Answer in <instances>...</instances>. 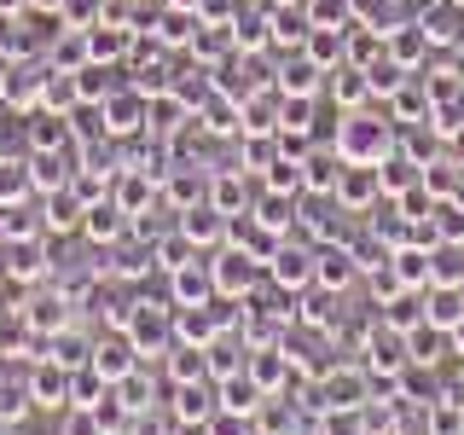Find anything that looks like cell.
<instances>
[{
    "instance_id": "6da1fadb",
    "label": "cell",
    "mask_w": 464,
    "mask_h": 435,
    "mask_svg": "<svg viewBox=\"0 0 464 435\" xmlns=\"http://www.w3.org/2000/svg\"><path fill=\"white\" fill-rule=\"evenodd\" d=\"M337 151H343V163H383V157H395V122L348 111L337 122Z\"/></svg>"
},
{
    "instance_id": "7a4b0ae2",
    "label": "cell",
    "mask_w": 464,
    "mask_h": 435,
    "mask_svg": "<svg viewBox=\"0 0 464 435\" xmlns=\"http://www.w3.org/2000/svg\"><path fill=\"white\" fill-rule=\"evenodd\" d=\"M209 267H215V290H221V296H238V302H244V296L261 285V261H256L250 250H238V244H232V250H221Z\"/></svg>"
},
{
    "instance_id": "3957f363",
    "label": "cell",
    "mask_w": 464,
    "mask_h": 435,
    "mask_svg": "<svg viewBox=\"0 0 464 435\" xmlns=\"http://www.w3.org/2000/svg\"><path fill=\"white\" fill-rule=\"evenodd\" d=\"M128 337H134L140 360H169V348H174V319H169V308H145V302H140Z\"/></svg>"
},
{
    "instance_id": "277c9868",
    "label": "cell",
    "mask_w": 464,
    "mask_h": 435,
    "mask_svg": "<svg viewBox=\"0 0 464 435\" xmlns=\"http://www.w3.org/2000/svg\"><path fill=\"white\" fill-rule=\"evenodd\" d=\"M99 111H105V134H116V140L145 134V128H151V122H145V116H151V99H145L140 87H122V93H111Z\"/></svg>"
},
{
    "instance_id": "5b68a950",
    "label": "cell",
    "mask_w": 464,
    "mask_h": 435,
    "mask_svg": "<svg viewBox=\"0 0 464 435\" xmlns=\"http://www.w3.org/2000/svg\"><path fill=\"white\" fill-rule=\"evenodd\" d=\"M377 198H383L377 163H343V180H337V192H331V203H337V209H372Z\"/></svg>"
},
{
    "instance_id": "8992f818",
    "label": "cell",
    "mask_w": 464,
    "mask_h": 435,
    "mask_svg": "<svg viewBox=\"0 0 464 435\" xmlns=\"http://www.w3.org/2000/svg\"><path fill=\"white\" fill-rule=\"evenodd\" d=\"M29 383V401H35V412H64L70 406V366H58V360L41 354V366L24 377Z\"/></svg>"
},
{
    "instance_id": "52a82bcc",
    "label": "cell",
    "mask_w": 464,
    "mask_h": 435,
    "mask_svg": "<svg viewBox=\"0 0 464 435\" xmlns=\"http://www.w3.org/2000/svg\"><path fill=\"white\" fill-rule=\"evenodd\" d=\"M24 325L35 331V337H58L64 325H76V314H70V296H64V290H35V296L24 302Z\"/></svg>"
},
{
    "instance_id": "ba28073f",
    "label": "cell",
    "mask_w": 464,
    "mask_h": 435,
    "mask_svg": "<svg viewBox=\"0 0 464 435\" xmlns=\"http://www.w3.org/2000/svg\"><path fill=\"white\" fill-rule=\"evenodd\" d=\"M134 366H140V348H134V337H128V331H105V337H93V372H99V377L122 383Z\"/></svg>"
},
{
    "instance_id": "9c48e42d",
    "label": "cell",
    "mask_w": 464,
    "mask_h": 435,
    "mask_svg": "<svg viewBox=\"0 0 464 435\" xmlns=\"http://www.w3.org/2000/svg\"><path fill=\"white\" fill-rule=\"evenodd\" d=\"M169 290H174V308H209L221 290H215V267L203 261H186V267L169 273Z\"/></svg>"
},
{
    "instance_id": "30bf717a",
    "label": "cell",
    "mask_w": 464,
    "mask_h": 435,
    "mask_svg": "<svg viewBox=\"0 0 464 435\" xmlns=\"http://www.w3.org/2000/svg\"><path fill=\"white\" fill-rule=\"evenodd\" d=\"M41 87H47V64H6V82H0V111L41 105Z\"/></svg>"
},
{
    "instance_id": "8fae6325",
    "label": "cell",
    "mask_w": 464,
    "mask_h": 435,
    "mask_svg": "<svg viewBox=\"0 0 464 435\" xmlns=\"http://www.w3.org/2000/svg\"><path fill=\"white\" fill-rule=\"evenodd\" d=\"M354 279H360V261L348 244H319L314 250V285L319 290H348Z\"/></svg>"
},
{
    "instance_id": "7c38bea8",
    "label": "cell",
    "mask_w": 464,
    "mask_h": 435,
    "mask_svg": "<svg viewBox=\"0 0 464 435\" xmlns=\"http://www.w3.org/2000/svg\"><path fill=\"white\" fill-rule=\"evenodd\" d=\"M169 401H174V406H169L174 424H209L215 406H221V395L209 389V377H203V383H174V395H169Z\"/></svg>"
},
{
    "instance_id": "4fadbf2b",
    "label": "cell",
    "mask_w": 464,
    "mask_h": 435,
    "mask_svg": "<svg viewBox=\"0 0 464 435\" xmlns=\"http://www.w3.org/2000/svg\"><path fill=\"white\" fill-rule=\"evenodd\" d=\"M6 273L18 285H35L41 273H53V261H47V232H35V238H12L6 244Z\"/></svg>"
},
{
    "instance_id": "5bb4252c",
    "label": "cell",
    "mask_w": 464,
    "mask_h": 435,
    "mask_svg": "<svg viewBox=\"0 0 464 435\" xmlns=\"http://www.w3.org/2000/svg\"><path fill=\"white\" fill-rule=\"evenodd\" d=\"M128 221H134V215H128L116 198H93L87 203V221H82V238L87 244H116L128 232Z\"/></svg>"
},
{
    "instance_id": "9a60e30c",
    "label": "cell",
    "mask_w": 464,
    "mask_h": 435,
    "mask_svg": "<svg viewBox=\"0 0 464 435\" xmlns=\"http://www.w3.org/2000/svg\"><path fill=\"white\" fill-rule=\"evenodd\" d=\"M319 76H325V70H319L308 53H290L285 64H279V82H273V87H279L285 99H319V93H325V82H319Z\"/></svg>"
},
{
    "instance_id": "2e32d148",
    "label": "cell",
    "mask_w": 464,
    "mask_h": 435,
    "mask_svg": "<svg viewBox=\"0 0 464 435\" xmlns=\"http://www.w3.org/2000/svg\"><path fill=\"white\" fill-rule=\"evenodd\" d=\"M267 279L279 290H308L314 285V250H290V244H279L267 261Z\"/></svg>"
},
{
    "instance_id": "e0dca14e",
    "label": "cell",
    "mask_w": 464,
    "mask_h": 435,
    "mask_svg": "<svg viewBox=\"0 0 464 435\" xmlns=\"http://www.w3.org/2000/svg\"><path fill=\"white\" fill-rule=\"evenodd\" d=\"M180 232L198 244V250H209V244H221L232 232V221L215 209V203H192V209H180Z\"/></svg>"
},
{
    "instance_id": "ac0fdd59",
    "label": "cell",
    "mask_w": 464,
    "mask_h": 435,
    "mask_svg": "<svg viewBox=\"0 0 464 435\" xmlns=\"http://www.w3.org/2000/svg\"><path fill=\"white\" fill-rule=\"evenodd\" d=\"M47 64L64 70V76H76V70L93 64V41H87V29H58L53 47H47Z\"/></svg>"
},
{
    "instance_id": "d6986e66",
    "label": "cell",
    "mask_w": 464,
    "mask_h": 435,
    "mask_svg": "<svg viewBox=\"0 0 464 435\" xmlns=\"http://www.w3.org/2000/svg\"><path fill=\"white\" fill-rule=\"evenodd\" d=\"M337 180H343V151H337V145H331V151H308V157H302V192H337Z\"/></svg>"
},
{
    "instance_id": "ffe728a7",
    "label": "cell",
    "mask_w": 464,
    "mask_h": 435,
    "mask_svg": "<svg viewBox=\"0 0 464 435\" xmlns=\"http://www.w3.org/2000/svg\"><path fill=\"white\" fill-rule=\"evenodd\" d=\"M389 58L401 70H418L430 58V29L424 24H389Z\"/></svg>"
},
{
    "instance_id": "44dd1931",
    "label": "cell",
    "mask_w": 464,
    "mask_h": 435,
    "mask_svg": "<svg viewBox=\"0 0 464 435\" xmlns=\"http://www.w3.org/2000/svg\"><path fill=\"white\" fill-rule=\"evenodd\" d=\"M325 93L337 99L343 111H360V105L372 99V76H366L360 64H337V70H331V82H325Z\"/></svg>"
},
{
    "instance_id": "7402d4cb",
    "label": "cell",
    "mask_w": 464,
    "mask_h": 435,
    "mask_svg": "<svg viewBox=\"0 0 464 435\" xmlns=\"http://www.w3.org/2000/svg\"><path fill=\"white\" fill-rule=\"evenodd\" d=\"M209 203L227 215V221L250 215V186H244V169H232V174H215V180H209Z\"/></svg>"
},
{
    "instance_id": "603a6c76",
    "label": "cell",
    "mask_w": 464,
    "mask_h": 435,
    "mask_svg": "<svg viewBox=\"0 0 464 435\" xmlns=\"http://www.w3.org/2000/svg\"><path fill=\"white\" fill-rule=\"evenodd\" d=\"M430 290H464V244H430Z\"/></svg>"
},
{
    "instance_id": "cb8c5ba5",
    "label": "cell",
    "mask_w": 464,
    "mask_h": 435,
    "mask_svg": "<svg viewBox=\"0 0 464 435\" xmlns=\"http://www.w3.org/2000/svg\"><path fill=\"white\" fill-rule=\"evenodd\" d=\"M215 395H221V406H232V412H261V401H267V389H261L256 383V377H250V366H244V372H232V377H221V389H215Z\"/></svg>"
},
{
    "instance_id": "d4e9b609",
    "label": "cell",
    "mask_w": 464,
    "mask_h": 435,
    "mask_svg": "<svg viewBox=\"0 0 464 435\" xmlns=\"http://www.w3.org/2000/svg\"><path fill=\"white\" fill-rule=\"evenodd\" d=\"M406 348H412V366H441V354H453V331L424 319L418 331H406Z\"/></svg>"
},
{
    "instance_id": "484cf974",
    "label": "cell",
    "mask_w": 464,
    "mask_h": 435,
    "mask_svg": "<svg viewBox=\"0 0 464 435\" xmlns=\"http://www.w3.org/2000/svg\"><path fill=\"white\" fill-rule=\"evenodd\" d=\"M250 215H256V227H267V232L285 238V232L296 227V192H261Z\"/></svg>"
},
{
    "instance_id": "4316f807",
    "label": "cell",
    "mask_w": 464,
    "mask_h": 435,
    "mask_svg": "<svg viewBox=\"0 0 464 435\" xmlns=\"http://www.w3.org/2000/svg\"><path fill=\"white\" fill-rule=\"evenodd\" d=\"M116 203H122L128 215H140L145 203H157V174H145V169H122V174H116Z\"/></svg>"
},
{
    "instance_id": "83f0119b",
    "label": "cell",
    "mask_w": 464,
    "mask_h": 435,
    "mask_svg": "<svg viewBox=\"0 0 464 435\" xmlns=\"http://www.w3.org/2000/svg\"><path fill=\"white\" fill-rule=\"evenodd\" d=\"M267 24H273V47H302V41L314 35V18H308V6H279Z\"/></svg>"
},
{
    "instance_id": "f1b7e54d",
    "label": "cell",
    "mask_w": 464,
    "mask_h": 435,
    "mask_svg": "<svg viewBox=\"0 0 464 435\" xmlns=\"http://www.w3.org/2000/svg\"><path fill=\"white\" fill-rule=\"evenodd\" d=\"M424 290H395V296L383 302V325H395V331H418L424 325Z\"/></svg>"
},
{
    "instance_id": "f546056e",
    "label": "cell",
    "mask_w": 464,
    "mask_h": 435,
    "mask_svg": "<svg viewBox=\"0 0 464 435\" xmlns=\"http://www.w3.org/2000/svg\"><path fill=\"white\" fill-rule=\"evenodd\" d=\"M35 192V174H29V157H0V203H24Z\"/></svg>"
},
{
    "instance_id": "4dcf8cb0",
    "label": "cell",
    "mask_w": 464,
    "mask_h": 435,
    "mask_svg": "<svg viewBox=\"0 0 464 435\" xmlns=\"http://www.w3.org/2000/svg\"><path fill=\"white\" fill-rule=\"evenodd\" d=\"M418 169L424 163H412V157H383V163H377V174H383V198H406L412 186H424Z\"/></svg>"
},
{
    "instance_id": "1f68e13d",
    "label": "cell",
    "mask_w": 464,
    "mask_h": 435,
    "mask_svg": "<svg viewBox=\"0 0 464 435\" xmlns=\"http://www.w3.org/2000/svg\"><path fill=\"white\" fill-rule=\"evenodd\" d=\"M424 314H430V325L459 331L464 325V290H424Z\"/></svg>"
},
{
    "instance_id": "d6a6232c",
    "label": "cell",
    "mask_w": 464,
    "mask_h": 435,
    "mask_svg": "<svg viewBox=\"0 0 464 435\" xmlns=\"http://www.w3.org/2000/svg\"><path fill=\"white\" fill-rule=\"evenodd\" d=\"M105 6L111 0H64V6H58V24L64 29H99L105 24Z\"/></svg>"
},
{
    "instance_id": "836d02e7",
    "label": "cell",
    "mask_w": 464,
    "mask_h": 435,
    "mask_svg": "<svg viewBox=\"0 0 464 435\" xmlns=\"http://www.w3.org/2000/svg\"><path fill=\"white\" fill-rule=\"evenodd\" d=\"M302 6H308L314 29H348L354 24V0H302Z\"/></svg>"
},
{
    "instance_id": "e575fe53",
    "label": "cell",
    "mask_w": 464,
    "mask_h": 435,
    "mask_svg": "<svg viewBox=\"0 0 464 435\" xmlns=\"http://www.w3.org/2000/svg\"><path fill=\"white\" fill-rule=\"evenodd\" d=\"M29 174H35V192H58V186H70L64 163H58L53 151H29Z\"/></svg>"
},
{
    "instance_id": "d590c367",
    "label": "cell",
    "mask_w": 464,
    "mask_h": 435,
    "mask_svg": "<svg viewBox=\"0 0 464 435\" xmlns=\"http://www.w3.org/2000/svg\"><path fill=\"white\" fill-rule=\"evenodd\" d=\"M203 430H209V435H256V418L250 412H232V406H215V418Z\"/></svg>"
},
{
    "instance_id": "8d00e7d4",
    "label": "cell",
    "mask_w": 464,
    "mask_h": 435,
    "mask_svg": "<svg viewBox=\"0 0 464 435\" xmlns=\"http://www.w3.org/2000/svg\"><path fill=\"white\" fill-rule=\"evenodd\" d=\"M174 430H180V424H174V418H163L157 406H151V412H134V418H128V435H174Z\"/></svg>"
},
{
    "instance_id": "74e56055",
    "label": "cell",
    "mask_w": 464,
    "mask_h": 435,
    "mask_svg": "<svg viewBox=\"0 0 464 435\" xmlns=\"http://www.w3.org/2000/svg\"><path fill=\"white\" fill-rule=\"evenodd\" d=\"M58 435H105V424H99L93 406H70V418H64V430H58Z\"/></svg>"
},
{
    "instance_id": "f35d334b",
    "label": "cell",
    "mask_w": 464,
    "mask_h": 435,
    "mask_svg": "<svg viewBox=\"0 0 464 435\" xmlns=\"http://www.w3.org/2000/svg\"><path fill=\"white\" fill-rule=\"evenodd\" d=\"M169 186V203H180V209H192V203H203V180H186V174H174Z\"/></svg>"
},
{
    "instance_id": "ab89813d",
    "label": "cell",
    "mask_w": 464,
    "mask_h": 435,
    "mask_svg": "<svg viewBox=\"0 0 464 435\" xmlns=\"http://www.w3.org/2000/svg\"><path fill=\"white\" fill-rule=\"evenodd\" d=\"M29 12V0H0V18H24Z\"/></svg>"
},
{
    "instance_id": "60d3db41",
    "label": "cell",
    "mask_w": 464,
    "mask_h": 435,
    "mask_svg": "<svg viewBox=\"0 0 464 435\" xmlns=\"http://www.w3.org/2000/svg\"><path fill=\"white\" fill-rule=\"evenodd\" d=\"M453 354H459V360H464V325H459V331H453Z\"/></svg>"
},
{
    "instance_id": "b9f144b4",
    "label": "cell",
    "mask_w": 464,
    "mask_h": 435,
    "mask_svg": "<svg viewBox=\"0 0 464 435\" xmlns=\"http://www.w3.org/2000/svg\"><path fill=\"white\" fill-rule=\"evenodd\" d=\"M12 279V273H6V250H0V285H6Z\"/></svg>"
},
{
    "instance_id": "7bdbcfd3",
    "label": "cell",
    "mask_w": 464,
    "mask_h": 435,
    "mask_svg": "<svg viewBox=\"0 0 464 435\" xmlns=\"http://www.w3.org/2000/svg\"><path fill=\"white\" fill-rule=\"evenodd\" d=\"M0 82H6V58H0Z\"/></svg>"
},
{
    "instance_id": "ee69618b",
    "label": "cell",
    "mask_w": 464,
    "mask_h": 435,
    "mask_svg": "<svg viewBox=\"0 0 464 435\" xmlns=\"http://www.w3.org/2000/svg\"><path fill=\"white\" fill-rule=\"evenodd\" d=\"M105 435H128V430H105Z\"/></svg>"
},
{
    "instance_id": "f6af8a7d",
    "label": "cell",
    "mask_w": 464,
    "mask_h": 435,
    "mask_svg": "<svg viewBox=\"0 0 464 435\" xmlns=\"http://www.w3.org/2000/svg\"><path fill=\"white\" fill-rule=\"evenodd\" d=\"M256 435H267V430H256Z\"/></svg>"
}]
</instances>
